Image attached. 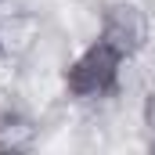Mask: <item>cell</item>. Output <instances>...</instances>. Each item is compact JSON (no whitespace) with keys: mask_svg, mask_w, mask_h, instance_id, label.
I'll use <instances>...</instances> for the list:
<instances>
[{"mask_svg":"<svg viewBox=\"0 0 155 155\" xmlns=\"http://www.w3.org/2000/svg\"><path fill=\"white\" fill-rule=\"evenodd\" d=\"M152 152H155V141H152Z\"/></svg>","mask_w":155,"mask_h":155,"instance_id":"cell-5","label":"cell"},{"mask_svg":"<svg viewBox=\"0 0 155 155\" xmlns=\"http://www.w3.org/2000/svg\"><path fill=\"white\" fill-rule=\"evenodd\" d=\"M0 47H4V36H0Z\"/></svg>","mask_w":155,"mask_h":155,"instance_id":"cell-4","label":"cell"},{"mask_svg":"<svg viewBox=\"0 0 155 155\" xmlns=\"http://www.w3.org/2000/svg\"><path fill=\"white\" fill-rule=\"evenodd\" d=\"M123 54H119L112 43H105V40L97 36L87 51H79L76 58L65 65V90L72 94V97H105V94H112L119 83V69H123Z\"/></svg>","mask_w":155,"mask_h":155,"instance_id":"cell-1","label":"cell"},{"mask_svg":"<svg viewBox=\"0 0 155 155\" xmlns=\"http://www.w3.org/2000/svg\"><path fill=\"white\" fill-rule=\"evenodd\" d=\"M97 36L105 43H112L123 58H134L148 47L152 36V25H148V15L141 4L134 0H112L105 11H101V33Z\"/></svg>","mask_w":155,"mask_h":155,"instance_id":"cell-2","label":"cell"},{"mask_svg":"<svg viewBox=\"0 0 155 155\" xmlns=\"http://www.w3.org/2000/svg\"><path fill=\"white\" fill-rule=\"evenodd\" d=\"M141 123H144V134H148V144H152V141H155V90H152V94H144Z\"/></svg>","mask_w":155,"mask_h":155,"instance_id":"cell-3","label":"cell"}]
</instances>
